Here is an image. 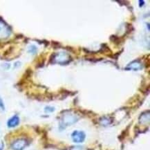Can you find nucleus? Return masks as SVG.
<instances>
[{
	"instance_id": "7ed1b4c3",
	"label": "nucleus",
	"mask_w": 150,
	"mask_h": 150,
	"mask_svg": "<svg viewBox=\"0 0 150 150\" xmlns=\"http://www.w3.org/2000/svg\"><path fill=\"white\" fill-rule=\"evenodd\" d=\"M73 141L76 143H83L86 138V134L82 131H74L71 134Z\"/></svg>"
},
{
	"instance_id": "f8f14e48",
	"label": "nucleus",
	"mask_w": 150,
	"mask_h": 150,
	"mask_svg": "<svg viewBox=\"0 0 150 150\" xmlns=\"http://www.w3.org/2000/svg\"><path fill=\"white\" fill-rule=\"evenodd\" d=\"M139 2H140V7L143 6L144 5V3H145L144 2V1H140Z\"/></svg>"
},
{
	"instance_id": "6e6552de",
	"label": "nucleus",
	"mask_w": 150,
	"mask_h": 150,
	"mask_svg": "<svg viewBox=\"0 0 150 150\" xmlns=\"http://www.w3.org/2000/svg\"><path fill=\"white\" fill-rule=\"evenodd\" d=\"M28 52H30V53H32V54H35L36 52H37V47H35V46H30L29 47V50H28Z\"/></svg>"
},
{
	"instance_id": "0eeeda50",
	"label": "nucleus",
	"mask_w": 150,
	"mask_h": 150,
	"mask_svg": "<svg viewBox=\"0 0 150 150\" xmlns=\"http://www.w3.org/2000/svg\"><path fill=\"white\" fill-rule=\"evenodd\" d=\"M146 114H144V113H143V114L141 115L140 117V122L141 123H145L147 122V112H145ZM149 115H148V119L149 120Z\"/></svg>"
},
{
	"instance_id": "ddd939ff",
	"label": "nucleus",
	"mask_w": 150,
	"mask_h": 150,
	"mask_svg": "<svg viewBox=\"0 0 150 150\" xmlns=\"http://www.w3.org/2000/svg\"><path fill=\"white\" fill-rule=\"evenodd\" d=\"M4 149V145L2 144L1 146H0V150H3Z\"/></svg>"
},
{
	"instance_id": "423d86ee",
	"label": "nucleus",
	"mask_w": 150,
	"mask_h": 150,
	"mask_svg": "<svg viewBox=\"0 0 150 150\" xmlns=\"http://www.w3.org/2000/svg\"><path fill=\"white\" fill-rule=\"evenodd\" d=\"M109 119H110V118L103 117V118H102L100 120V123L103 125L107 126V125H110L111 122H112V121L109 120Z\"/></svg>"
},
{
	"instance_id": "1a4fd4ad",
	"label": "nucleus",
	"mask_w": 150,
	"mask_h": 150,
	"mask_svg": "<svg viewBox=\"0 0 150 150\" xmlns=\"http://www.w3.org/2000/svg\"><path fill=\"white\" fill-rule=\"evenodd\" d=\"M55 110V108L53 107H49V106H48V107H46L45 109V111L47 113H50V112H53V111H54Z\"/></svg>"
},
{
	"instance_id": "f03ea898",
	"label": "nucleus",
	"mask_w": 150,
	"mask_h": 150,
	"mask_svg": "<svg viewBox=\"0 0 150 150\" xmlns=\"http://www.w3.org/2000/svg\"><path fill=\"white\" fill-rule=\"evenodd\" d=\"M28 145V142L26 139L24 138H20L15 140L11 144V149L13 150H24L25 148L27 147Z\"/></svg>"
},
{
	"instance_id": "9d476101",
	"label": "nucleus",
	"mask_w": 150,
	"mask_h": 150,
	"mask_svg": "<svg viewBox=\"0 0 150 150\" xmlns=\"http://www.w3.org/2000/svg\"><path fill=\"white\" fill-rule=\"evenodd\" d=\"M70 150H86V148L82 146H76V147H72Z\"/></svg>"
},
{
	"instance_id": "9b49d317",
	"label": "nucleus",
	"mask_w": 150,
	"mask_h": 150,
	"mask_svg": "<svg viewBox=\"0 0 150 150\" xmlns=\"http://www.w3.org/2000/svg\"><path fill=\"white\" fill-rule=\"evenodd\" d=\"M0 109H2L4 111L5 109V107H4V103L2 101V100L0 98Z\"/></svg>"
},
{
	"instance_id": "39448f33",
	"label": "nucleus",
	"mask_w": 150,
	"mask_h": 150,
	"mask_svg": "<svg viewBox=\"0 0 150 150\" xmlns=\"http://www.w3.org/2000/svg\"><path fill=\"white\" fill-rule=\"evenodd\" d=\"M20 124V118L17 115L13 116L12 118H11L8 120L7 122V125L9 128H13L17 127L18 125Z\"/></svg>"
},
{
	"instance_id": "20e7f679",
	"label": "nucleus",
	"mask_w": 150,
	"mask_h": 150,
	"mask_svg": "<svg viewBox=\"0 0 150 150\" xmlns=\"http://www.w3.org/2000/svg\"><path fill=\"white\" fill-rule=\"evenodd\" d=\"M11 29L9 26L4 22L0 20V38H6L10 35Z\"/></svg>"
},
{
	"instance_id": "f257e3e1",
	"label": "nucleus",
	"mask_w": 150,
	"mask_h": 150,
	"mask_svg": "<svg viewBox=\"0 0 150 150\" xmlns=\"http://www.w3.org/2000/svg\"><path fill=\"white\" fill-rule=\"evenodd\" d=\"M78 120V118L72 113H65L62 117L60 122V126L63 127H67V126H70L74 124Z\"/></svg>"
}]
</instances>
